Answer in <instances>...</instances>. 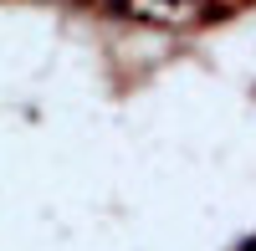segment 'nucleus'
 Listing matches in <instances>:
<instances>
[{
    "instance_id": "f257e3e1",
    "label": "nucleus",
    "mask_w": 256,
    "mask_h": 251,
    "mask_svg": "<svg viewBox=\"0 0 256 251\" xmlns=\"http://www.w3.org/2000/svg\"><path fill=\"white\" fill-rule=\"evenodd\" d=\"M200 0H128V10H138V16H159V20H169V16H184V10H195Z\"/></svg>"
}]
</instances>
